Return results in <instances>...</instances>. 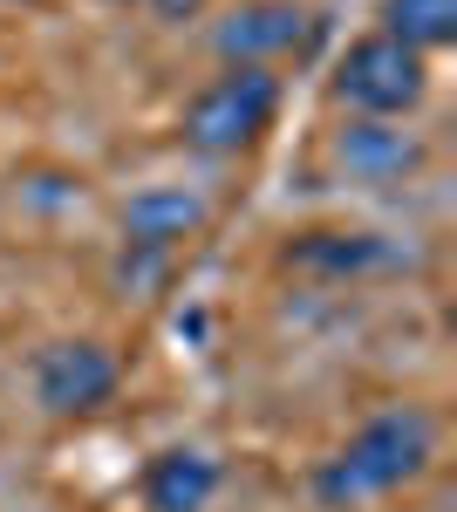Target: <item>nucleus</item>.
<instances>
[{
  "instance_id": "f257e3e1",
  "label": "nucleus",
  "mask_w": 457,
  "mask_h": 512,
  "mask_svg": "<svg viewBox=\"0 0 457 512\" xmlns=\"http://www.w3.org/2000/svg\"><path fill=\"white\" fill-rule=\"evenodd\" d=\"M430 458H437V417L417 410V403H389V410H376V417L314 472V499L335 506V512L369 506V499H382V492L423 478Z\"/></svg>"
},
{
  "instance_id": "f03ea898",
  "label": "nucleus",
  "mask_w": 457,
  "mask_h": 512,
  "mask_svg": "<svg viewBox=\"0 0 457 512\" xmlns=\"http://www.w3.org/2000/svg\"><path fill=\"white\" fill-rule=\"evenodd\" d=\"M273 110H280V82L267 69H226L212 76L185 110V144L212 151V158H232L246 144H260L273 130Z\"/></svg>"
},
{
  "instance_id": "7ed1b4c3",
  "label": "nucleus",
  "mask_w": 457,
  "mask_h": 512,
  "mask_svg": "<svg viewBox=\"0 0 457 512\" xmlns=\"http://www.w3.org/2000/svg\"><path fill=\"white\" fill-rule=\"evenodd\" d=\"M335 96L355 117H403L423 96V55L396 35H362L335 69Z\"/></svg>"
},
{
  "instance_id": "20e7f679",
  "label": "nucleus",
  "mask_w": 457,
  "mask_h": 512,
  "mask_svg": "<svg viewBox=\"0 0 457 512\" xmlns=\"http://www.w3.org/2000/svg\"><path fill=\"white\" fill-rule=\"evenodd\" d=\"M116 383H123V369L103 342H55L35 362V396L48 417H89L116 396Z\"/></svg>"
},
{
  "instance_id": "39448f33",
  "label": "nucleus",
  "mask_w": 457,
  "mask_h": 512,
  "mask_svg": "<svg viewBox=\"0 0 457 512\" xmlns=\"http://www.w3.org/2000/svg\"><path fill=\"white\" fill-rule=\"evenodd\" d=\"M301 41H307V14L294 0H253V7H232L226 21H219L212 48L226 55L232 69H267L273 55H287Z\"/></svg>"
},
{
  "instance_id": "423d86ee",
  "label": "nucleus",
  "mask_w": 457,
  "mask_h": 512,
  "mask_svg": "<svg viewBox=\"0 0 457 512\" xmlns=\"http://www.w3.org/2000/svg\"><path fill=\"white\" fill-rule=\"evenodd\" d=\"M335 164L362 185H396L423 164V144L410 130H396L389 117H355L348 130H335Z\"/></svg>"
},
{
  "instance_id": "0eeeda50",
  "label": "nucleus",
  "mask_w": 457,
  "mask_h": 512,
  "mask_svg": "<svg viewBox=\"0 0 457 512\" xmlns=\"http://www.w3.org/2000/svg\"><path fill=\"white\" fill-rule=\"evenodd\" d=\"M205 226V205L178 185H151V192H137L123 205V239L137 246V253H171L178 239H191Z\"/></svg>"
},
{
  "instance_id": "6e6552de",
  "label": "nucleus",
  "mask_w": 457,
  "mask_h": 512,
  "mask_svg": "<svg viewBox=\"0 0 457 512\" xmlns=\"http://www.w3.org/2000/svg\"><path fill=\"white\" fill-rule=\"evenodd\" d=\"M212 492H219V465L191 444L157 451L151 472H144V512H205Z\"/></svg>"
},
{
  "instance_id": "1a4fd4ad",
  "label": "nucleus",
  "mask_w": 457,
  "mask_h": 512,
  "mask_svg": "<svg viewBox=\"0 0 457 512\" xmlns=\"http://www.w3.org/2000/svg\"><path fill=\"white\" fill-rule=\"evenodd\" d=\"M287 267H301V274H376V267H389V246H382L376 233H294V246H287Z\"/></svg>"
},
{
  "instance_id": "9d476101",
  "label": "nucleus",
  "mask_w": 457,
  "mask_h": 512,
  "mask_svg": "<svg viewBox=\"0 0 457 512\" xmlns=\"http://www.w3.org/2000/svg\"><path fill=\"white\" fill-rule=\"evenodd\" d=\"M382 35H396L403 48H444L457 41V0H382Z\"/></svg>"
},
{
  "instance_id": "9b49d317",
  "label": "nucleus",
  "mask_w": 457,
  "mask_h": 512,
  "mask_svg": "<svg viewBox=\"0 0 457 512\" xmlns=\"http://www.w3.org/2000/svg\"><path fill=\"white\" fill-rule=\"evenodd\" d=\"M151 7H157V21H185V14L205 7V0H151Z\"/></svg>"
}]
</instances>
